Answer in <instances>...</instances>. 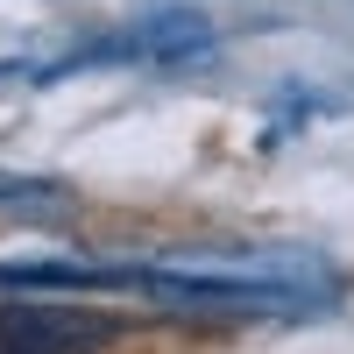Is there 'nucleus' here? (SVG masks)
<instances>
[{"instance_id":"nucleus-1","label":"nucleus","mask_w":354,"mask_h":354,"mask_svg":"<svg viewBox=\"0 0 354 354\" xmlns=\"http://www.w3.org/2000/svg\"><path fill=\"white\" fill-rule=\"evenodd\" d=\"M128 326L93 305L57 298H8L0 305V354H106Z\"/></svg>"},{"instance_id":"nucleus-2","label":"nucleus","mask_w":354,"mask_h":354,"mask_svg":"<svg viewBox=\"0 0 354 354\" xmlns=\"http://www.w3.org/2000/svg\"><path fill=\"white\" fill-rule=\"evenodd\" d=\"M135 50L142 57H163V64H177V57H205V50H213V28H205V15L170 8V15H149L135 28Z\"/></svg>"},{"instance_id":"nucleus-3","label":"nucleus","mask_w":354,"mask_h":354,"mask_svg":"<svg viewBox=\"0 0 354 354\" xmlns=\"http://www.w3.org/2000/svg\"><path fill=\"white\" fill-rule=\"evenodd\" d=\"M0 198H64L57 177H21V170H0Z\"/></svg>"},{"instance_id":"nucleus-4","label":"nucleus","mask_w":354,"mask_h":354,"mask_svg":"<svg viewBox=\"0 0 354 354\" xmlns=\"http://www.w3.org/2000/svg\"><path fill=\"white\" fill-rule=\"evenodd\" d=\"M8 78H21V64H0V85H8Z\"/></svg>"}]
</instances>
